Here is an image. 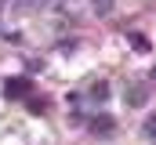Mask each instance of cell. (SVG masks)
Returning <instances> with one entry per match:
<instances>
[{"mask_svg": "<svg viewBox=\"0 0 156 145\" xmlns=\"http://www.w3.org/2000/svg\"><path fill=\"white\" fill-rule=\"evenodd\" d=\"M26 109H29V112H47V98H37V94H29V98H26Z\"/></svg>", "mask_w": 156, "mask_h": 145, "instance_id": "cell-5", "label": "cell"}, {"mask_svg": "<svg viewBox=\"0 0 156 145\" xmlns=\"http://www.w3.org/2000/svg\"><path fill=\"white\" fill-rule=\"evenodd\" d=\"M58 51H62V55H73V51H76V40H62Z\"/></svg>", "mask_w": 156, "mask_h": 145, "instance_id": "cell-9", "label": "cell"}, {"mask_svg": "<svg viewBox=\"0 0 156 145\" xmlns=\"http://www.w3.org/2000/svg\"><path fill=\"white\" fill-rule=\"evenodd\" d=\"M105 98H109V83L105 80H94L91 83V102H105Z\"/></svg>", "mask_w": 156, "mask_h": 145, "instance_id": "cell-4", "label": "cell"}, {"mask_svg": "<svg viewBox=\"0 0 156 145\" xmlns=\"http://www.w3.org/2000/svg\"><path fill=\"white\" fill-rule=\"evenodd\" d=\"M29 94H33V83H29L26 76H15V80H7V83H4V98H7V102L29 98Z\"/></svg>", "mask_w": 156, "mask_h": 145, "instance_id": "cell-1", "label": "cell"}, {"mask_svg": "<svg viewBox=\"0 0 156 145\" xmlns=\"http://www.w3.org/2000/svg\"><path fill=\"white\" fill-rule=\"evenodd\" d=\"M123 98H127V105L142 109L145 102H149V83H131V87L123 91Z\"/></svg>", "mask_w": 156, "mask_h": 145, "instance_id": "cell-3", "label": "cell"}, {"mask_svg": "<svg viewBox=\"0 0 156 145\" xmlns=\"http://www.w3.org/2000/svg\"><path fill=\"white\" fill-rule=\"evenodd\" d=\"M131 44H134V51H149V47H153L149 36H142V33H131Z\"/></svg>", "mask_w": 156, "mask_h": 145, "instance_id": "cell-7", "label": "cell"}, {"mask_svg": "<svg viewBox=\"0 0 156 145\" xmlns=\"http://www.w3.org/2000/svg\"><path fill=\"white\" fill-rule=\"evenodd\" d=\"M142 134H145L149 142H156V112H153V116H145V123H142Z\"/></svg>", "mask_w": 156, "mask_h": 145, "instance_id": "cell-6", "label": "cell"}, {"mask_svg": "<svg viewBox=\"0 0 156 145\" xmlns=\"http://www.w3.org/2000/svg\"><path fill=\"white\" fill-rule=\"evenodd\" d=\"M149 80H153V83H156V65H153V72H149Z\"/></svg>", "mask_w": 156, "mask_h": 145, "instance_id": "cell-10", "label": "cell"}, {"mask_svg": "<svg viewBox=\"0 0 156 145\" xmlns=\"http://www.w3.org/2000/svg\"><path fill=\"white\" fill-rule=\"evenodd\" d=\"M91 7H94V15H109L113 11V0H91Z\"/></svg>", "mask_w": 156, "mask_h": 145, "instance_id": "cell-8", "label": "cell"}, {"mask_svg": "<svg viewBox=\"0 0 156 145\" xmlns=\"http://www.w3.org/2000/svg\"><path fill=\"white\" fill-rule=\"evenodd\" d=\"M40 4H44V0H40Z\"/></svg>", "mask_w": 156, "mask_h": 145, "instance_id": "cell-11", "label": "cell"}, {"mask_svg": "<svg viewBox=\"0 0 156 145\" xmlns=\"http://www.w3.org/2000/svg\"><path fill=\"white\" fill-rule=\"evenodd\" d=\"M87 127H91V134H94V138H113V131H116V120H113V116H94Z\"/></svg>", "mask_w": 156, "mask_h": 145, "instance_id": "cell-2", "label": "cell"}]
</instances>
